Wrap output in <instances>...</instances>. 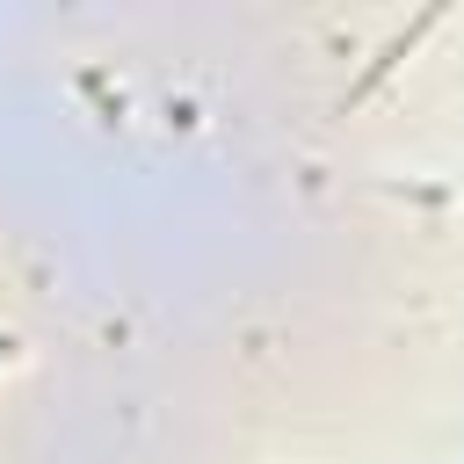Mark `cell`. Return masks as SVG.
Here are the masks:
<instances>
[{"label": "cell", "mask_w": 464, "mask_h": 464, "mask_svg": "<svg viewBox=\"0 0 464 464\" xmlns=\"http://www.w3.org/2000/svg\"><path fill=\"white\" fill-rule=\"evenodd\" d=\"M7 362H14V341H7V334H0V370H7Z\"/></svg>", "instance_id": "obj_1"}]
</instances>
